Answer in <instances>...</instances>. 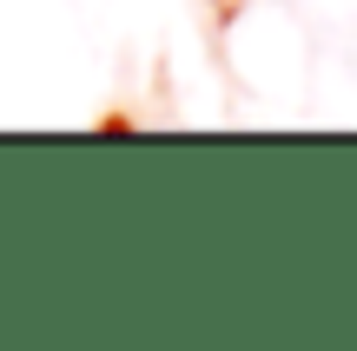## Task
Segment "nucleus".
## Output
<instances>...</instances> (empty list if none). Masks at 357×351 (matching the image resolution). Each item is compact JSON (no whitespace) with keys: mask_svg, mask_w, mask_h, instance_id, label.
Masks as SVG:
<instances>
[]
</instances>
